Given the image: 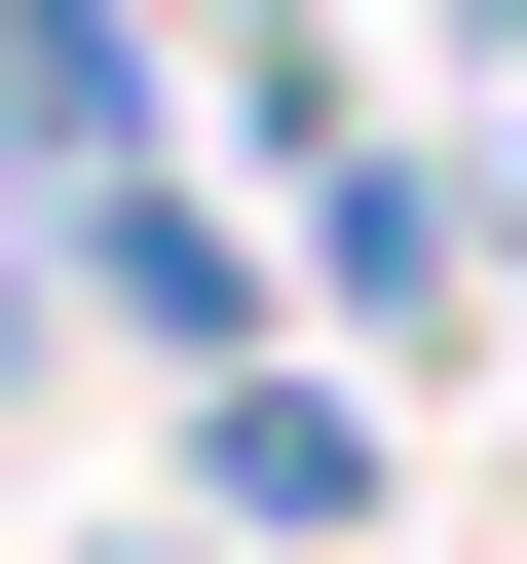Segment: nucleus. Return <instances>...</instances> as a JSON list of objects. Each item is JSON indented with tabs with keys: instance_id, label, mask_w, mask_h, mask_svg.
Masks as SVG:
<instances>
[{
	"instance_id": "f257e3e1",
	"label": "nucleus",
	"mask_w": 527,
	"mask_h": 564,
	"mask_svg": "<svg viewBox=\"0 0 527 564\" xmlns=\"http://www.w3.org/2000/svg\"><path fill=\"white\" fill-rule=\"evenodd\" d=\"M302 339H340V377H490V339H527V188H490L452 113H340V151H302Z\"/></svg>"
},
{
	"instance_id": "39448f33",
	"label": "nucleus",
	"mask_w": 527,
	"mask_h": 564,
	"mask_svg": "<svg viewBox=\"0 0 527 564\" xmlns=\"http://www.w3.org/2000/svg\"><path fill=\"white\" fill-rule=\"evenodd\" d=\"M151 39H189V76L264 113V151H340V0H151Z\"/></svg>"
},
{
	"instance_id": "f03ea898",
	"label": "nucleus",
	"mask_w": 527,
	"mask_h": 564,
	"mask_svg": "<svg viewBox=\"0 0 527 564\" xmlns=\"http://www.w3.org/2000/svg\"><path fill=\"white\" fill-rule=\"evenodd\" d=\"M151 489H189L226 564H415V414H377L340 339H264V377H189V414H151Z\"/></svg>"
},
{
	"instance_id": "7ed1b4c3",
	"label": "nucleus",
	"mask_w": 527,
	"mask_h": 564,
	"mask_svg": "<svg viewBox=\"0 0 527 564\" xmlns=\"http://www.w3.org/2000/svg\"><path fill=\"white\" fill-rule=\"evenodd\" d=\"M114 188H189L151 0H0V226H114Z\"/></svg>"
},
{
	"instance_id": "20e7f679",
	"label": "nucleus",
	"mask_w": 527,
	"mask_h": 564,
	"mask_svg": "<svg viewBox=\"0 0 527 564\" xmlns=\"http://www.w3.org/2000/svg\"><path fill=\"white\" fill-rule=\"evenodd\" d=\"M76 263V339H151V377H264V263L189 226V188H114V226H39Z\"/></svg>"
}]
</instances>
